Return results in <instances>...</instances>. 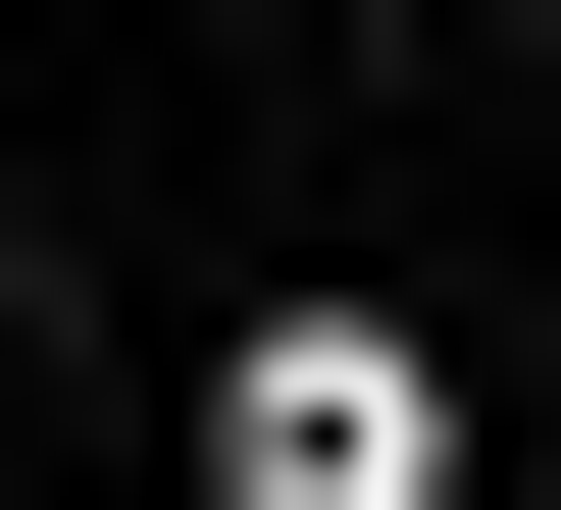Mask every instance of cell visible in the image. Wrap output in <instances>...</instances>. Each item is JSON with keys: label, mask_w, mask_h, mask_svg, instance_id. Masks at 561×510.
Listing matches in <instances>:
<instances>
[{"label": "cell", "mask_w": 561, "mask_h": 510, "mask_svg": "<svg viewBox=\"0 0 561 510\" xmlns=\"http://www.w3.org/2000/svg\"><path fill=\"white\" fill-rule=\"evenodd\" d=\"M205 510H459V358H409V306H255V358H205Z\"/></svg>", "instance_id": "6da1fadb"}]
</instances>
